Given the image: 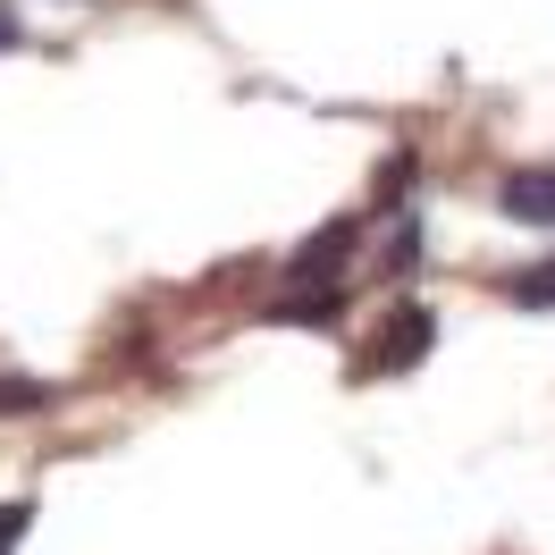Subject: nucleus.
<instances>
[{
	"instance_id": "nucleus-6",
	"label": "nucleus",
	"mask_w": 555,
	"mask_h": 555,
	"mask_svg": "<svg viewBox=\"0 0 555 555\" xmlns=\"http://www.w3.org/2000/svg\"><path fill=\"white\" fill-rule=\"evenodd\" d=\"M9 42H17V9L0 0V51H9Z\"/></svg>"
},
{
	"instance_id": "nucleus-4",
	"label": "nucleus",
	"mask_w": 555,
	"mask_h": 555,
	"mask_svg": "<svg viewBox=\"0 0 555 555\" xmlns=\"http://www.w3.org/2000/svg\"><path fill=\"white\" fill-rule=\"evenodd\" d=\"M35 404H51L42 379H0V413H35Z\"/></svg>"
},
{
	"instance_id": "nucleus-5",
	"label": "nucleus",
	"mask_w": 555,
	"mask_h": 555,
	"mask_svg": "<svg viewBox=\"0 0 555 555\" xmlns=\"http://www.w3.org/2000/svg\"><path fill=\"white\" fill-rule=\"evenodd\" d=\"M26 521H35V505H0V555H17V539H26Z\"/></svg>"
},
{
	"instance_id": "nucleus-1",
	"label": "nucleus",
	"mask_w": 555,
	"mask_h": 555,
	"mask_svg": "<svg viewBox=\"0 0 555 555\" xmlns=\"http://www.w3.org/2000/svg\"><path fill=\"white\" fill-rule=\"evenodd\" d=\"M505 219H521V228H555V169L505 177Z\"/></svg>"
},
{
	"instance_id": "nucleus-3",
	"label": "nucleus",
	"mask_w": 555,
	"mask_h": 555,
	"mask_svg": "<svg viewBox=\"0 0 555 555\" xmlns=\"http://www.w3.org/2000/svg\"><path fill=\"white\" fill-rule=\"evenodd\" d=\"M505 295H514V304H555V261H539V270L505 278Z\"/></svg>"
},
{
	"instance_id": "nucleus-2",
	"label": "nucleus",
	"mask_w": 555,
	"mask_h": 555,
	"mask_svg": "<svg viewBox=\"0 0 555 555\" xmlns=\"http://www.w3.org/2000/svg\"><path fill=\"white\" fill-rule=\"evenodd\" d=\"M429 337H438V328H429V312H396V328H387V346H379V371H404V362H421V353H429Z\"/></svg>"
}]
</instances>
